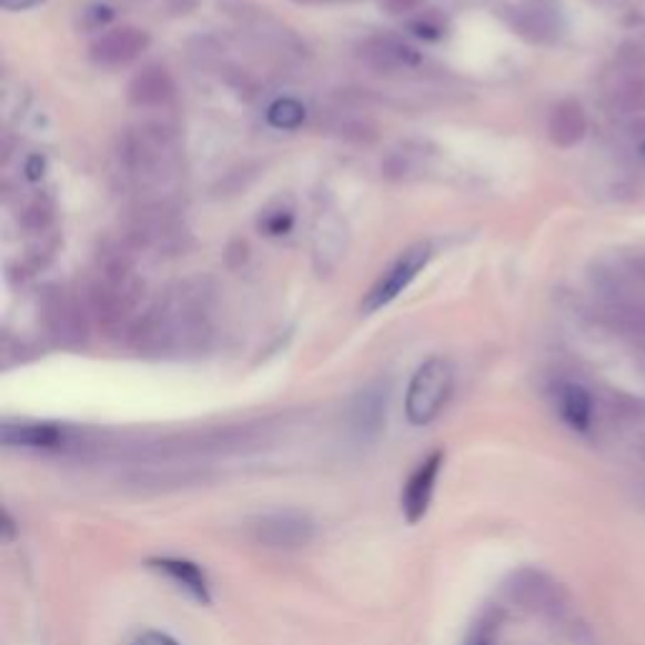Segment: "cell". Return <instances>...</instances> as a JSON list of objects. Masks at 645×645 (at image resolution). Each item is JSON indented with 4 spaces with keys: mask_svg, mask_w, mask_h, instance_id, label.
I'll return each mask as SVG.
<instances>
[{
    "mask_svg": "<svg viewBox=\"0 0 645 645\" xmlns=\"http://www.w3.org/2000/svg\"><path fill=\"white\" fill-rule=\"evenodd\" d=\"M411 28H414V33L422 36V39H439V36L444 33V28L439 26V23H432L429 18H424V21L411 23Z\"/></svg>",
    "mask_w": 645,
    "mask_h": 645,
    "instance_id": "ac0fdd59",
    "label": "cell"
},
{
    "mask_svg": "<svg viewBox=\"0 0 645 645\" xmlns=\"http://www.w3.org/2000/svg\"><path fill=\"white\" fill-rule=\"evenodd\" d=\"M157 570H162V573L170 575L172 580H177L182 587H187L198 601L208 603L210 601V593H208V577H204L202 570L194 565V563H187V560H154L152 563Z\"/></svg>",
    "mask_w": 645,
    "mask_h": 645,
    "instance_id": "8fae6325",
    "label": "cell"
},
{
    "mask_svg": "<svg viewBox=\"0 0 645 645\" xmlns=\"http://www.w3.org/2000/svg\"><path fill=\"white\" fill-rule=\"evenodd\" d=\"M121 162L127 174L137 184H159L174 174L177 167V144L167 129L144 127L134 134L124 137L121 144Z\"/></svg>",
    "mask_w": 645,
    "mask_h": 645,
    "instance_id": "7a4b0ae2",
    "label": "cell"
},
{
    "mask_svg": "<svg viewBox=\"0 0 645 645\" xmlns=\"http://www.w3.org/2000/svg\"><path fill=\"white\" fill-rule=\"evenodd\" d=\"M363 56L376 69H411L422 61L416 49L399 41L396 36H373V39L363 43Z\"/></svg>",
    "mask_w": 645,
    "mask_h": 645,
    "instance_id": "9c48e42d",
    "label": "cell"
},
{
    "mask_svg": "<svg viewBox=\"0 0 645 645\" xmlns=\"http://www.w3.org/2000/svg\"><path fill=\"white\" fill-rule=\"evenodd\" d=\"M260 224H263V230L268 232V235H285V232L293 228V214L285 212V210L270 212V214H265V220Z\"/></svg>",
    "mask_w": 645,
    "mask_h": 645,
    "instance_id": "2e32d148",
    "label": "cell"
},
{
    "mask_svg": "<svg viewBox=\"0 0 645 645\" xmlns=\"http://www.w3.org/2000/svg\"><path fill=\"white\" fill-rule=\"evenodd\" d=\"M585 114L575 101H565V104L555 107L553 117H550V137L557 147H573L585 134Z\"/></svg>",
    "mask_w": 645,
    "mask_h": 645,
    "instance_id": "30bf717a",
    "label": "cell"
},
{
    "mask_svg": "<svg viewBox=\"0 0 645 645\" xmlns=\"http://www.w3.org/2000/svg\"><path fill=\"white\" fill-rule=\"evenodd\" d=\"M442 462H444L442 452H436L429 456V460L419 466L414 474H411L404 500H401V507H404L409 522H419L426 514L429 502H432V494L436 487L439 470H442Z\"/></svg>",
    "mask_w": 645,
    "mask_h": 645,
    "instance_id": "52a82bcc",
    "label": "cell"
},
{
    "mask_svg": "<svg viewBox=\"0 0 645 645\" xmlns=\"http://www.w3.org/2000/svg\"><path fill=\"white\" fill-rule=\"evenodd\" d=\"M470 645H490V641H484V638H476V641H472Z\"/></svg>",
    "mask_w": 645,
    "mask_h": 645,
    "instance_id": "44dd1931",
    "label": "cell"
},
{
    "mask_svg": "<svg viewBox=\"0 0 645 645\" xmlns=\"http://www.w3.org/2000/svg\"><path fill=\"white\" fill-rule=\"evenodd\" d=\"M641 154H643V157H645V144H643V147H641Z\"/></svg>",
    "mask_w": 645,
    "mask_h": 645,
    "instance_id": "7402d4cb",
    "label": "cell"
},
{
    "mask_svg": "<svg viewBox=\"0 0 645 645\" xmlns=\"http://www.w3.org/2000/svg\"><path fill=\"white\" fill-rule=\"evenodd\" d=\"M0 3H3L6 11H26V8L41 6L43 0H0Z\"/></svg>",
    "mask_w": 645,
    "mask_h": 645,
    "instance_id": "ffe728a7",
    "label": "cell"
},
{
    "mask_svg": "<svg viewBox=\"0 0 645 645\" xmlns=\"http://www.w3.org/2000/svg\"><path fill=\"white\" fill-rule=\"evenodd\" d=\"M142 280L137 278L129 258L104 255L89 285V313L109 333H119L137 323L139 303H142Z\"/></svg>",
    "mask_w": 645,
    "mask_h": 645,
    "instance_id": "6da1fadb",
    "label": "cell"
},
{
    "mask_svg": "<svg viewBox=\"0 0 645 645\" xmlns=\"http://www.w3.org/2000/svg\"><path fill=\"white\" fill-rule=\"evenodd\" d=\"M134 645H174V641H170L162 633H144L142 638L134 641Z\"/></svg>",
    "mask_w": 645,
    "mask_h": 645,
    "instance_id": "d6986e66",
    "label": "cell"
},
{
    "mask_svg": "<svg viewBox=\"0 0 645 645\" xmlns=\"http://www.w3.org/2000/svg\"><path fill=\"white\" fill-rule=\"evenodd\" d=\"M149 46V36L142 28L134 26H121L111 28L101 39L91 46L93 61L101 63V67H124V63L134 61L137 56H142V51Z\"/></svg>",
    "mask_w": 645,
    "mask_h": 645,
    "instance_id": "8992f818",
    "label": "cell"
},
{
    "mask_svg": "<svg viewBox=\"0 0 645 645\" xmlns=\"http://www.w3.org/2000/svg\"><path fill=\"white\" fill-rule=\"evenodd\" d=\"M268 121L275 129H298L305 121V107L295 99H280L270 107Z\"/></svg>",
    "mask_w": 645,
    "mask_h": 645,
    "instance_id": "9a60e30c",
    "label": "cell"
},
{
    "mask_svg": "<svg viewBox=\"0 0 645 645\" xmlns=\"http://www.w3.org/2000/svg\"><path fill=\"white\" fill-rule=\"evenodd\" d=\"M383 11L391 16H406L411 11H419L422 8V0H381Z\"/></svg>",
    "mask_w": 645,
    "mask_h": 645,
    "instance_id": "e0dca14e",
    "label": "cell"
},
{
    "mask_svg": "<svg viewBox=\"0 0 645 645\" xmlns=\"http://www.w3.org/2000/svg\"><path fill=\"white\" fill-rule=\"evenodd\" d=\"M43 321L56 339L69 343L83 339V329H87V313L77 303V298L67 290L53 288L43 298Z\"/></svg>",
    "mask_w": 645,
    "mask_h": 645,
    "instance_id": "5b68a950",
    "label": "cell"
},
{
    "mask_svg": "<svg viewBox=\"0 0 645 645\" xmlns=\"http://www.w3.org/2000/svg\"><path fill=\"white\" fill-rule=\"evenodd\" d=\"M174 93V83L170 71L164 67H147L137 73L129 83V99H132L134 107H144V109H152V107H162L167 101L172 99Z\"/></svg>",
    "mask_w": 645,
    "mask_h": 645,
    "instance_id": "ba28073f",
    "label": "cell"
},
{
    "mask_svg": "<svg viewBox=\"0 0 645 645\" xmlns=\"http://www.w3.org/2000/svg\"><path fill=\"white\" fill-rule=\"evenodd\" d=\"M260 537L268 540L270 545H303L311 537V522L283 514V517L265 520V525L260 527Z\"/></svg>",
    "mask_w": 645,
    "mask_h": 645,
    "instance_id": "4fadbf2b",
    "label": "cell"
},
{
    "mask_svg": "<svg viewBox=\"0 0 645 645\" xmlns=\"http://www.w3.org/2000/svg\"><path fill=\"white\" fill-rule=\"evenodd\" d=\"M429 258H432V248H429L426 242H419V245L401 252V258L396 260V263L379 278V283L369 290L366 298H363L361 311L373 313V311H379V308L389 305L394 298H399L411 285V280L422 273L424 265L429 263Z\"/></svg>",
    "mask_w": 645,
    "mask_h": 645,
    "instance_id": "277c9868",
    "label": "cell"
},
{
    "mask_svg": "<svg viewBox=\"0 0 645 645\" xmlns=\"http://www.w3.org/2000/svg\"><path fill=\"white\" fill-rule=\"evenodd\" d=\"M454 389V371L446 359H429L414 373L406 394V416L411 424L424 426L434 422L439 411L446 406Z\"/></svg>",
    "mask_w": 645,
    "mask_h": 645,
    "instance_id": "3957f363",
    "label": "cell"
},
{
    "mask_svg": "<svg viewBox=\"0 0 645 645\" xmlns=\"http://www.w3.org/2000/svg\"><path fill=\"white\" fill-rule=\"evenodd\" d=\"M0 439L8 446H53L61 442V432L51 424H3Z\"/></svg>",
    "mask_w": 645,
    "mask_h": 645,
    "instance_id": "7c38bea8",
    "label": "cell"
},
{
    "mask_svg": "<svg viewBox=\"0 0 645 645\" xmlns=\"http://www.w3.org/2000/svg\"><path fill=\"white\" fill-rule=\"evenodd\" d=\"M560 409H563L565 422L573 429H577V432H585V429L591 426L593 401L591 396H587L585 389L567 386L563 391V396H560Z\"/></svg>",
    "mask_w": 645,
    "mask_h": 645,
    "instance_id": "5bb4252c",
    "label": "cell"
}]
</instances>
